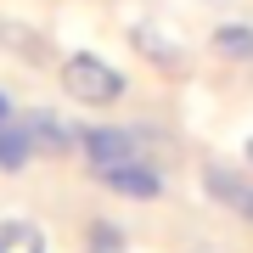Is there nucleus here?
I'll return each instance as SVG.
<instances>
[{
  "label": "nucleus",
  "instance_id": "39448f33",
  "mask_svg": "<svg viewBox=\"0 0 253 253\" xmlns=\"http://www.w3.org/2000/svg\"><path fill=\"white\" fill-rule=\"evenodd\" d=\"M17 129L28 135V146H34V158H68L73 146V124L62 113H51V107H28V113H17Z\"/></svg>",
  "mask_w": 253,
  "mask_h": 253
},
{
  "label": "nucleus",
  "instance_id": "9b49d317",
  "mask_svg": "<svg viewBox=\"0 0 253 253\" xmlns=\"http://www.w3.org/2000/svg\"><path fill=\"white\" fill-rule=\"evenodd\" d=\"M28 163H34V146H28V135L17 129V118L0 124V169H28Z\"/></svg>",
  "mask_w": 253,
  "mask_h": 253
},
{
  "label": "nucleus",
  "instance_id": "423d86ee",
  "mask_svg": "<svg viewBox=\"0 0 253 253\" xmlns=\"http://www.w3.org/2000/svg\"><path fill=\"white\" fill-rule=\"evenodd\" d=\"M96 180L107 186L113 197H129V203H158L163 197V169L152 158H129V163H118V169H101Z\"/></svg>",
  "mask_w": 253,
  "mask_h": 253
},
{
  "label": "nucleus",
  "instance_id": "0eeeda50",
  "mask_svg": "<svg viewBox=\"0 0 253 253\" xmlns=\"http://www.w3.org/2000/svg\"><path fill=\"white\" fill-rule=\"evenodd\" d=\"M0 51H11L23 68H51V40L28 23H0Z\"/></svg>",
  "mask_w": 253,
  "mask_h": 253
},
{
  "label": "nucleus",
  "instance_id": "f8f14e48",
  "mask_svg": "<svg viewBox=\"0 0 253 253\" xmlns=\"http://www.w3.org/2000/svg\"><path fill=\"white\" fill-rule=\"evenodd\" d=\"M11 118H17V107H11V96L0 90V124H11Z\"/></svg>",
  "mask_w": 253,
  "mask_h": 253
},
{
  "label": "nucleus",
  "instance_id": "2eb2a0df",
  "mask_svg": "<svg viewBox=\"0 0 253 253\" xmlns=\"http://www.w3.org/2000/svg\"><path fill=\"white\" fill-rule=\"evenodd\" d=\"M248 163H253V135H248Z\"/></svg>",
  "mask_w": 253,
  "mask_h": 253
},
{
  "label": "nucleus",
  "instance_id": "f03ea898",
  "mask_svg": "<svg viewBox=\"0 0 253 253\" xmlns=\"http://www.w3.org/2000/svg\"><path fill=\"white\" fill-rule=\"evenodd\" d=\"M79 158L90 163V174L118 169L129 158H152V141H141V124H73Z\"/></svg>",
  "mask_w": 253,
  "mask_h": 253
},
{
  "label": "nucleus",
  "instance_id": "1a4fd4ad",
  "mask_svg": "<svg viewBox=\"0 0 253 253\" xmlns=\"http://www.w3.org/2000/svg\"><path fill=\"white\" fill-rule=\"evenodd\" d=\"M0 253H51V242L34 219H0Z\"/></svg>",
  "mask_w": 253,
  "mask_h": 253
},
{
  "label": "nucleus",
  "instance_id": "ddd939ff",
  "mask_svg": "<svg viewBox=\"0 0 253 253\" xmlns=\"http://www.w3.org/2000/svg\"><path fill=\"white\" fill-rule=\"evenodd\" d=\"M191 253H225V248H191Z\"/></svg>",
  "mask_w": 253,
  "mask_h": 253
},
{
  "label": "nucleus",
  "instance_id": "f257e3e1",
  "mask_svg": "<svg viewBox=\"0 0 253 253\" xmlns=\"http://www.w3.org/2000/svg\"><path fill=\"white\" fill-rule=\"evenodd\" d=\"M56 84H62V96H73L79 107H118V101L129 96V79L107 62V56H96V51L62 56V62H56Z\"/></svg>",
  "mask_w": 253,
  "mask_h": 253
},
{
  "label": "nucleus",
  "instance_id": "9d476101",
  "mask_svg": "<svg viewBox=\"0 0 253 253\" xmlns=\"http://www.w3.org/2000/svg\"><path fill=\"white\" fill-rule=\"evenodd\" d=\"M124 248H129V236L118 219H90L84 225V253H124Z\"/></svg>",
  "mask_w": 253,
  "mask_h": 253
},
{
  "label": "nucleus",
  "instance_id": "4468645a",
  "mask_svg": "<svg viewBox=\"0 0 253 253\" xmlns=\"http://www.w3.org/2000/svg\"><path fill=\"white\" fill-rule=\"evenodd\" d=\"M203 6H231V0H203Z\"/></svg>",
  "mask_w": 253,
  "mask_h": 253
},
{
  "label": "nucleus",
  "instance_id": "20e7f679",
  "mask_svg": "<svg viewBox=\"0 0 253 253\" xmlns=\"http://www.w3.org/2000/svg\"><path fill=\"white\" fill-rule=\"evenodd\" d=\"M197 180H203V191L219 208H231L236 219L253 225V174L248 169H236V163H225V158H203L197 163Z\"/></svg>",
  "mask_w": 253,
  "mask_h": 253
},
{
  "label": "nucleus",
  "instance_id": "7ed1b4c3",
  "mask_svg": "<svg viewBox=\"0 0 253 253\" xmlns=\"http://www.w3.org/2000/svg\"><path fill=\"white\" fill-rule=\"evenodd\" d=\"M129 45L141 51L146 68L169 73V79H180V73L191 68V51L180 45V34H174V28H163L158 17H135V23H129Z\"/></svg>",
  "mask_w": 253,
  "mask_h": 253
},
{
  "label": "nucleus",
  "instance_id": "6e6552de",
  "mask_svg": "<svg viewBox=\"0 0 253 253\" xmlns=\"http://www.w3.org/2000/svg\"><path fill=\"white\" fill-rule=\"evenodd\" d=\"M208 51L219 62H236V68H253V23H219L208 34Z\"/></svg>",
  "mask_w": 253,
  "mask_h": 253
}]
</instances>
